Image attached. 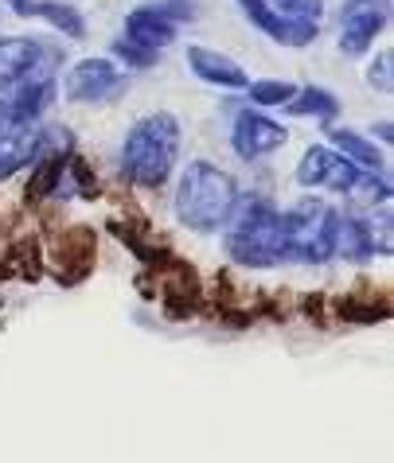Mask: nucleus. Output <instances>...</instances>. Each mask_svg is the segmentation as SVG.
Returning a JSON list of instances; mask_svg holds the SVG:
<instances>
[{
    "label": "nucleus",
    "instance_id": "3",
    "mask_svg": "<svg viewBox=\"0 0 394 463\" xmlns=\"http://www.w3.org/2000/svg\"><path fill=\"white\" fill-rule=\"evenodd\" d=\"M223 241L235 265H246V269L285 265L282 207L265 195H238L231 222L223 226Z\"/></svg>",
    "mask_w": 394,
    "mask_h": 463
},
{
    "label": "nucleus",
    "instance_id": "19",
    "mask_svg": "<svg viewBox=\"0 0 394 463\" xmlns=\"http://www.w3.org/2000/svg\"><path fill=\"white\" fill-rule=\"evenodd\" d=\"M110 59L113 62H125V67H133V71H149V67H157V51H145V47H137V43H130L125 35H118L113 40V47H110Z\"/></svg>",
    "mask_w": 394,
    "mask_h": 463
},
{
    "label": "nucleus",
    "instance_id": "14",
    "mask_svg": "<svg viewBox=\"0 0 394 463\" xmlns=\"http://www.w3.org/2000/svg\"><path fill=\"white\" fill-rule=\"evenodd\" d=\"M187 71H192L199 82L215 86V90H246V82H250V74L238 67L231 55L211 51V47H199V43L187 47Z\"/></svg>",
    "mask_w": 394,
    "mask_h": 463
},
{
    "label": "nucleus",
    "instance_id": "20",
    "mask_svg": "<svg viewBox=\"0 0 394 463\" xmlns=\"http://www.w3.org/2000/svg\"><path fill=\"white\" fill-rule=\"evenodd\" d=\"M367 82H371L379 94H390V51H379V59H371V67H367Z\"/></svg>",
    "mask_w": 394,
    "mask_h": 463
},
{
    "label": "nucleus",
    "instance_id": "17",
    "mask_svg": "<svg viewBox=\"0 0 394 463\" xmlns=\"http://www.w3.org/2000/svg\"><path fill=\"white\" fill-rule=\"evenodd\" d=\"M32 16L43 20L51 32L67 35V40H86V16L74 5H62V0H35Z\"/></svg>",
    "mask_w": 394,
    "mask_h": 463
},
{
    "label": "nucleus",
    "instance_id": "8",
    "mask_svg": "<svg viewBox=\"0 0 394 463\" xmlns=\"http://www.w3.org/2000/svg\"><path fill=\"white\" fill-rule=\"evenodd\" d=\"M121 90H125V74L110 55H91V59L71 62L67 79H62V94L74 106H98V101H110Z\"/></svg>",
    "mask_w": 394,
    "mask_h": 463
},
{
    "label": "nucleus",
    "instance_id": "9",
    "mask_svg": "<svg viewBox=\"0 0 394 463\" xmlns=\"http://www.w3.org/2000/svg\"><path fill=\"white\" fill-rule=\"evenodd\" d=\"M55 55L43 40L32 35H0V94L16 90L35 74H55Z\"/></svg>",
    "mask_w": 394,
    "mask_h": 463
},
{
    "label": "nucleus",
    "instance_id": "1",
    "mask_svg": "<svg viewBox=\"0 0 394 463\" xmlns=\"http://www.w3.org/2000/svg\"><path fill=\"white\" fill-rule=\"evenodd\" d=\"M180 145H184V128L168 109L137 118L118 148V168L125 184L137 191H160L176 172Z\"/></svg>",
    "mask_w": 394,
    "mask_h": 463
},
{
    "label": "nucleus",
    "instance_id": "10",
    "mask_svg": "<svg viewBox=\"0 0 394 463\" xmlns=\"http://www.w3.org/2000/svg\"><path fill=\"white\" fill-rule=\"evenodd\" d=\"M289 145V128L282 121H274V118H265L262 109H243V113H235V121H231V152L238 160H265V156H274V152H282Z\"/></svg>",
    "mask_w": 394,
    "mask_h": 463
},
{
    "label": "nucleus",
    "instance_id": "18",
    "mask_svg": "<svg viewBox=\"0 0 394 463\" xmlns=\"http://www.w3.org/2000/svg\"><path fill=\"white\" fill-rule=\"evenodd\" d=\"M293 94H297V86L293 82H282V79L246 82V98H250V106H258V109H282Z\"/></svg>",
    "mask_w": 394,
    "mask_h": 463
},
{
    "label": "nucleus",
    "instance_id": "21",
    "mask_svg": "<svg viewBox=\"0 0 394 463\" xmlns=\"http://www.w3.org/2000/svg\"><path fill=\"white\" fill-rule=\"evenodd\" d=\"M8 128V109H5V98H0V133Z\"/></svg>",
    "mask_w": 394,
    "mask_h": 463
},
{
    "label": "nucleus",
    "instance_id": "11",
    "mask_svg": "<svg viewBox=\"0 0 394 463\" xmlns=\"http://www.w3.org/2000/svg\"><path fill=\"white\" fill-rule=\"evenodd\" d=\"M390 20V0H344L340 12V51L348 59H360L375 47V35Z\"/></svg>",
    "mask_w": 394,
    "mask_h": 463
},
{
    "label": "nucleus",
    "instance_id": "15",
    "mask_svg": "<svg viewBox=\"0 0 394 463\" xmlns=\"http://www.w3.org/2000/svg\"><path fill=\"white\" fill-rule=\"evenodd\" d=\"M328 145H332L344 160H351L355 168H363V172H383L387 168L383 148H375V140H367L363 133H355V128L328 125Z\"/></svg>",
    "mask_w": 394,
    "mask_h": 463
},
{
    "label": "nucleus",
    "instance_id": "16",
    "mask_svg": "<svg viewBox=\"0 0 394 463\" xmlns=\"http://www.w3.org/2000/svg\"><path fill=\"white\" fill-rule=\"evenodd\" d=\"M282 109H289L293 118H312L321 125H332L340 118V98L324 86H297V94L289 98Z\"/></svg>",
    "mask_w": 394,
    "mask_h": 463
},
{
    "label": "nucleus",
    "instance_id": "13",
    "mask_svg": "<svg viewBox=\"0 0 394 463\" xmlns=\"http://www.w3.org/2000/svg\"><path fill=\"white\" fill-rule=\"evenodd\" d=\"M55 94H59V79H55V74H35V79L20 82L16 90L0 94V98H5V109H8V125L43 121V113L55 106Z\"/></svg>",
    "mask_w": 394,
    "mask_h": 463
},
{
    "label": "nucleus",
    "instance_id": "12",
    "mask_svg": "<svg viewBox=\"0 0 394 463\" xmlns=\"http://www.w3.org/2000/svg\"><path fill=\"white\" fill-rule=\"evenodd\" d=\"M238 12L258 28L262 35H270L274 43L282 47H309L321 35V24L316 20H301V16H285L282 8H274L270 0H235Z\"/></svg>",
    "mask_w": 394,
    "mask_h": 463
},
{
    "label": "nucleus",
    "instance_id": "2",
    "mask_svg": "<svg viewBox=\"0 0 394 463\" xmlns=\"http://www.w3.org/2000/svg\"><path fill=\"white\" fill-rule=\"evenodd\" d=\"M238 179L219 168L211 160H192L176 179V195L172 211L176 222L192 234H223V226L231 222V214L238 207Z\"/></svg>",
    "mask_w": 394,
    "mask_h": 463
},
{
    "label": "nucleus",
    "instance_id": "4",
    "mask_svg": "<svg viewBox=\"0 0 394 463\" xmlns=\"http://www.w3.org/2000/svg\"><path fill=\"white\" fill-rule=\"evenodd\" d=\"M285 261L324 265L336 257V207L324 199H301L282 211Z\"/></svg>",
    "mask_w": 394,
    "mask_h": 463
},
{
    "label": "nucleus",
    "instance_id": "5",
    "mask_svg": "<svg viewBox=\"0 0 394 463\" xmlns=\"http://www.w3.org/2000/svg\"><path fill=\"white\" fill-rule=\"evenodd\" d=\"M47 152H74V140L67 128L28 121V125H8L0 133V184L20 172H32Z\"/></svg>",
    "mask_w": 394,
    "mask_h": 463
},
{
    "label": "nucleus",
    "instance_id": "6",
    "mask_svg": "<svg viewBox=\"0 0 394 463\" xmlns=\"http://www.w3.org/2000/svg\"><path fill=\"white\" fill-rule=\"evenodd\" d=\"M184 20H196V8L187 0H157V5H137L125 16L121 35L145 51H168L176 43V28Z\"/></svg>",
    "mask_w": 394,
    "mask_h": 463
},
{
    "label": "nucleus",
    "instance_id": "7",
    "mask_svg": "<svg viewBox=\"0 0 394 463\" xmlns=\"http://www.w3.org/2000/svg\"><path fill=\"white\" fill-rule=\"evenodd\" d=\"M363 168H355L351 160H344L332 145H312L304 148V156L297 160L293 179L304 191H332V195H351V187L360 184Z\"/></svg>",
    "mask_w": 394,
    "mask_h": 463
}]
</instances>
